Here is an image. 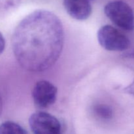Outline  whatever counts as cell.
Returning a JSON list of instances; mask_svg holds the SVG:
<instances>
[{"label": "cell", "instance_id": "6", "mask_svg": "<svg viewBox=\"0 0 134 134\" xmlns=\"http://www.w3.org/2000/svg\"><path fill=\"white\" fill-rule=\"evenodd\" d=\"M64 6L71 17L77 20H85L92 14L89 0H64Z\"/></svg>", "mask_w": 134, "mask_h": 134}, {"label": "cell", "instance_id": "8", "mask_svg": "<svg viewBox=\"0 0 134 134\" xmlns=\"http://www.w3.org/2000/svg\"><path fill=\"white\" fill-rule=\"evenodd\" d=\"M95 113L103 119H110L112 117V109L105 105H98L94 107Z\"/></svg>", "mask_w": 134, "mask_h": 134}, {"label": "cell", "instance_id": "2", "mask_svg": "<svg viewBox=\"0 0 134 134\" xmlns=\"http://www.w3.org/2000/svg\"><path fill=\"white\" fill-rule=\"evenodd\" d=\"M107 18L118 27L126 31L134 30V12L130 6L122 1L108 3L104 8Z\"/></svg>", "mask_w": 134, "mask_h": 134}, {"label": "cell", "instance_id": "9", "mask_svg": "<svg viewBox=\"0 0 134 134\" xmlns=\"http://www.w3.org/2000/svg\"><path fill=\"white\" fill-rule=\"evenodd\" d=\"M5 48V40L3 34L0 32V55L4 52Z\"/></svg>", "mask_w": 134, "mask_h": 134}, {"label": "cell", "instance_id": "3", "mask_svg": "<svg viewBox=\"0 0 134 134\" xmlns=\"http://www.w3.org/2000/svg\"><path fill=\"white\" fill-rule=\"evenodd\" d=\"M100 45L109 51H124L130 46V41L124 34L109 25L102 26L98 31Z\"/></svg>", "mask_w": 134, "mask_h": 134}, {"label": "cell", "instance_id": "1", "mask_svg": "<svg viewBox=\"0 0 134 134\" xmlns=\"http://www.w3.org/2000/svg\"><path fill=\"white\" fill-rule=\"evenodd\" d=\"M64 44L60 18L47 10L32 12L19 22L12 37V47L18 64L26 70L42 72L53 66Z\"/></svg>", "mask_w": 134, "mask_h": 134}, {"label": "cell", "instance_id": "7", "mask_svg": "<svg viewBox=\"0 0 134 134\" xmlns=\"http://www.w3.org/2000/svg\"><path fill=\"white\" fill-rule=\"evenodd\" d=\"M0 134H29L20 125L12 121H6L0 124Z\"/></svg>", "mask_w": 134, "mask_h": 134}, {"label": "cell", "instance_id": "10", "mask_svg": "<svg viewBox=\"0 0 134 134\" xmlns=\"http://www.w3.org/2000/svg\"><path fill=\"white\" fill-rule=\"evenodd\" d=\"M3 110V100L2 98H1V96L0 94V115H1V112H2Z\"/></svg>", "mask_w": 134, "mask_h": 134}, {"label": "cell", "instance_id": "4", "mask_svg": "<svg viewBox=\"0 0 134 134\" xmlns=\"http://www.w3.org/2000/svg\"><path fill=\"white\" fill-rule=\"evenodd\" d=\"M29 124L34 134H62L60 121L48 113H33L29 119Z\"/></svg>", "mask_w": 134, "mask_h": 134}, {"label": "cell", "instance_id": "5", "mask_svg": "<svg viewBox=\"0 0 134 134\" xmlns=\"http://www.w3.org/2000/svg\"><path fill=\"white\" fill-rule=\"evenodd\" d=\"M57 88L48 81L42 80L36 82L32 90L35 104L40 108H48L56 102Z\"/></svg>", "mask_w": 134, "mask_h": 134}]
</instances>
